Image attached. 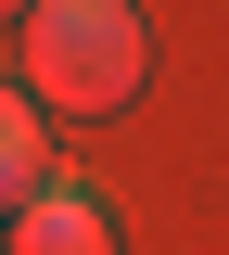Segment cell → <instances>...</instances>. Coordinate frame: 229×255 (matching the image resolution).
Instances as JSON below:
<instances>
[{"instance_id": "cell-1", "label": "cell", "mask_w": 229, "mask_h": 255, "mask_svg": "<svg viewBox=\"0 0 229 255\" xmlns=\"http://www.w3.org/2000/svg\"><path fill=\"white\" fill-rule=\"evenodd\" d=\"M140 64H153V38L128 0H38L26 13V102H51V115H115L140 90Z\"/></svg>"}, {"instance_id": "cell-2", "label": "cell", "mask_w": 229, "mask_h": 255, "mask_svg": "<svg viewBox=\"0 0 229 255\" xmlns=\"http://www.w3.org/2000/svg\"><path fill=\"white\" fill-rule=\"evenodd\" d=\"M13 255H115V217L89 191H26L13 204Z\"/></svg>"}, {"instance_id": "cell-3", "label": "cell", "mask_w": 229, "mask_h": 255, "mask_svg": "<svg viewBox=\"0 0 229 255\" xmlns=\"http://www.w3.org/2000/svg\"><path fill=\"white\" fill-rule=\"evenodd\" d=\"M38 179H51V166H38V102H26V90H0V217L26 204Z\"/></svg>"}, {"instance_id": "cell-4", "label": "cell", "mask_w": 229, "mask_h": 255, "mask_svg": "<svg viewBox=\"0 0 229 255\" xmlns=\"http://www.w3.org/2000/svg\"><path fill=\"white\" fill-rule=\"evenodd\" d=\"M0 13H38V0H0Z\"/></svg>"}]
</instances>
